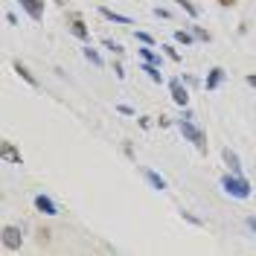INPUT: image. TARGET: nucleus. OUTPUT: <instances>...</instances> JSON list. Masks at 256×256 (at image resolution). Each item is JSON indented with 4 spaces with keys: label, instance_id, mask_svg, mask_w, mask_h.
Returning a JSON list of instances; mask_svg holds the SVG:
<instances>
[{
    "label": "nucleus",
    "instance_id": "obj_1",
    "mask_svg": "<svg viewBox=\"0 0 256 256\" xmlns=\"http://www.w3.org/2000/svg\"><path fill=\"white\" fill-rule=\"evenodd\" d=\"M222 189L227 195H233V198H248V195H251V184H248L242 175H233V172L222 178Z\"/></svg>",
    "mask_w": 256,
    "mask_h": 256
},
{
    "label": "nucleus",
    "instance_id": "obj_2",
    "mask_svg": "<svg viewBox=\"0 0 256 256\" xmlns=\"http://www.w3.org/2000/svg\"><path fill=\"white\" fill-rule=\"evenodd\" d=\"M181 134L187 137L189 143H195V149H198V152H207V134L192 120H189V117H187V120H181Z\"/></svg>",
    "mask_w": 256,
    "mask_h": 256
},
{
    "label": "nucleus",
    "instance_id": "obj_3",
    "mask_svg": "<svg viewBox=\"0 0 256 256\" xmlns=\"http://www.w3.org/2000/svg\"><path fill=\"white\" fill-rule=\"evenodd\" d=\"M20 6L26 9V15L32 17V20L44 17V0H20Z\"/></svg>",
    "mask_w": 256,
    "mask_h": 256
},
{
    "label": "nucleus",
    "instance_id": "obj_4",
    "mask_svg": "<svg viewBox=\"0 0 256 256\" xmlns=\"http://www.w3.org/2000/svg\"><path fill=\"white\" fill-rule=\"evenodd\" d=\"M172 99H175V105H187L189 102V93H187V87H184V82L181 79H172Z\"/></svg>",
    "mask_w": 256,
    "mask_h": 256
},
{
    "label": "nucleus",
    "instance_id": "obj_5",
    "mask_svg": "<svg viewBox=\"0 0 256 256\" xmlns=\"http://www.w3.org/2000/svg\"><path fill=\"white\" fill-rule=\"evenodd\" d=\"M3 245H6L9 251L20 248V230H17V227H3Z\"/></svg>",
    "mask_w": 256,
    "mask_h": 256
},
{
    "label": "nucleus",
    "instance_id": "obj_6",
    "mask_svg": "<svg viewBox=\"0 0 256 256\" xmlns=\"http://www.w3.org/2000/svg\"><path fill=\"white\" fill-rule=\"evenodd\" d=\"M35 207H38L44 216H55V213H58V207L52 204V198H47V195H38V198H35Z\"/></svg>",
    "mask_w": 256,
    "mask_h": 256
},
{
    "label": "nucleus",
    "instance_id": "obj_7",
    "mask_svg": "<svg viewBox=\"0 0 256 256\" xmlns=\"http://www.w3.org/2000/svg\"><path fill=\"white\" fill-rule=\"evenodd\" d=\"M222 82H224V70L222 67H213V70H210V76H207V85L204 87H207V90H216Z\"/></svg>",
    "mask_w": 256,
    "mask_h": 256
},
{
    "label": "nucleus",
    "instance_id": "obj_8",
    "mask_svg": "<svg viewBox=\"0 0 256 256\" xmlns=\"http://www.w3.org/2000/svg\"><path fill=\"white\" fill-rule=\"evenodd\" d=\"M224 163L230 166V172H233V175H242V166H239V154H236V152H230V149H224Z\"/></svg>",
    "mask_w": 256,
    "mask_h": 256
},
{
    "label": "nucleus",
    "instance_id": "obj_9",
    "mask_svg": "<svg viewBox=\"0 0 256 256\" xmlns=\"http://www.w3.org/2000/svg\"><path fill=\"white\" fill-rule=\"evenodd\" d=\"M146 178H149V184H152L154 189H160V192H163V189H166V181H163V178H160V175H157V172L146 169Z\"/></svg>",
    "mask_w": 256,
    "mask_h": 256
},
{
    "label": "nucleus",
    "instance_id": "obj_10",
    "mask_svg": "<svg viewBox=\"0 0 256 256\" xmlns=\"http://www.w3.org/2000/svg\"><path fill=\"white\" fill-rule=\"evenodd\" d=\"M70 29H73V35H76V38H82V41H87V38H90V35H87V26L79 20V17L73 20V26H70Z\"/></svg>",
    "mask_w": 256,
    "mask_h": 256
},
{
    "label": "nucleus",
    "instance_id": "obj_11",
    "mask_svg": "<svg viewBox=\"0 0 256 256\" xmlns=\"http://www.w3.org/2000/svg\"><path fill=\"white\" fill-rule=\"evenodd\" d=\"M143 70H146V73H149V79H152V82H157V85H160V82H163V73H160V70H157V64H149V61H146V64H143Z\"/></svg>",
    "mask_w": 256,
    "mask_h": 256
},
{
    "label": "nucleus",
    "instance_id": "obj_12",
    "mask_svg": "<svg viewBox=\"0 0 256 256\" xmlns=\"http://www.w3.org/2000/svg\"><path fill=\"white\" fill-rule=\"evenodd\" d=\"M102 12V17H108V20H117V23H131V17H125V15H117V12H111V9H99Z\"/></svg>",
    "mask_w": 256,
    "mask_h": 256
},
{
    "label": "nucleus",
    "instance_id": "obj_13",
    "mask_svg": "<svg viewBox=\"0 0 256 256\" xmlns=\"http://www.w3.org/2000/svg\"><path fill=\"white\" fill-rule=\"evenodd\" d=\"M85 58L90 64H96V67H102V58H99V52L93 50V47H85Z\"/></svg>",
    "mask_w": 256,
    "mask_h": 256
},
{
    "label": "nucleus",
    "instance_id": "obj_14",
    "mask_svg": "<svg viewBox=\"0 0 256 256\" xmlns=\"http://www.w3.org/2000/svg\"><path fill=\"white\" fill-rule=\"evenodd\" d=\"M3 157H6V160H15V163H20V154L12 149V143H3Z\"/></svg>",
    "mask_w": 256,
    "mask_h": 256
},
{
    "label": "nucleus",
    "instance_id": "obj_15",
    "mask_svg": "<svg viewBox=\"0 0 256 256\" xmlns=\"http://www.w3.org/2000/svg\"><path fill=\"white\" fill-rule=\"evenodd\" d=\"M140 55H143L149 64H160V55H154V52L149 50V44H146V50H140Z\"/></svg>",
    "mask_w": 256,
    "mask_h": 256
},
{
    "label": "nucleus",
    "instance_id": "obj_16",
    "mask_svg": "<svg viewBox=\"0 0 256 256\" xmlns=\"http://www.w3.org/2000/svg\"><path fill=\"white\" fill-rule=\"evenodd\" d=\"M15 70H17V73H20V76H23V79H26V82H29V85H35V79H32V73H29V70L23 67V64H15Z\"/></svg>",
    "mask_w": 256,
    "mask_h": 256
},
{
    "label": "nucleus",
    "instance_id": "obj_17",
    "mask_svg": "<svg viewBox=\"0 0 256 256\" xmlns=\"http://www.w3.org/2000/svg\"><path fill=\"white\" fill-rule=\"evenodd\" d=\"M175 41H181V44H192V35L181 29V32H175Z\"/></svg>",
    "mask_w": 256,
    "mask_h": 256
},
{
    "label": "nucleus",
    "instance_id": "obj_18",
    "mask_svg": "<svg viewBox=\"0 0 256 256\" xmlns=\"http://www.w3.org/2000/svg\"><path fill=\"white\" fill-rule=\"evenodd\" d=\"M163 50H166V55H169L172 61H181V52L175 50V47H172V44H166V47H163Z\"/></svg>",
    "mask_w": 256,
    "mask_h": 256
},
{
    "label": "nucleus",
    "instance_id": "obj_19",
    "mask_svg": "<svg viewBox=\"0 0 256 256\" xmlns=\"http://www.w3.org/2000/svg\"><path fill=\"white\" fill-rule=\"evenodd\" d=\"M178 3H181V6H184V9H187V12H189L192 17H198V9H195V6H192L189 0H178Z\"/></svg>",
    "mask_w": 256,
    "mask_h": 256
},
{
    "label": "nucleus",
    "instance_id": "obj_20",
    "mask_svg": "<svg viewBox=\"0 0 256 256\" xmlns=\"http://www.w3.org/2000/svg\"><path fill=\"white\" fill-rule=\"evenodd\" d=\"M137 41H140V44H152V35L149 32H137Z\"/></svg>",
    "mask_w": 256,
    "mask_h": 256
},
{
    "label": "nucleus",
    "instance_id": "obj_21",
    "mask_svg": "<svg viewBox=\"0 0 256 256\" xmlns=\"http://www.w3.org/2000/svg\"><path fill=\"white\" fill-rule=\"evenodd\" d=\"M120 114H125V117H131V114H134V108H131V105H120Z\"/></svg>",
    "mask_w": 256,
    "mask_h": 256
},
{
    "label": "nucleus",
    "instance_id": "obj_22",
    "mask_svg": "<svg viewBox=\"0 0 256 256\" xmlns=\"http://www.w3.org/2000/svg\"><path fill=\"white\" fill-rule=\"evenodd\" d=\"M248 227H251V230H254V233H256V219H254V216L248 219Z\"/></svg>",
    "mask_w": 256,
    "mask_h": 256
},
{
    "label": "nucleus",
    "instance_id": "obj_23",
    "mask_svg": "<svg viewBox=\"0 0 256 256\" xmlns=\"http://www.w3.org/2000/svg\"><path fill=\"white\" fill-rule=\"evenodd\" d=\"M248 85H251V87H256V76H248Z\"/></svg>",
    "mask_w": 256,
    "mask_h": 256
},
{
    "label": "nucleus",
    "instance_id": "obj_24",
    "mask_svg": "<svg viewBox=\"0 0 256 256\" xmlns=\"http://www.w3.org/2000/svg\"><path fill=\"white\" fill-rule=\"evenodd\" d=\"M219 3H224V6H230V3H233V0H219Z\"/></svg>",
    "mask_w": 256,
    "mask_h": 256
}]
</instances>
